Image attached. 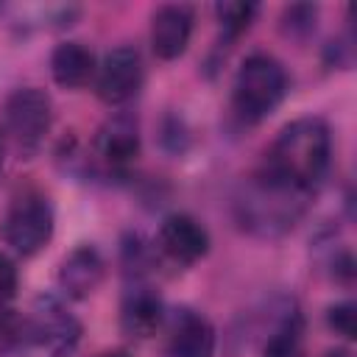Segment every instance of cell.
<instances>
[{
	"label": "cell",
	"mask_w": 357,
	"mask_h": 357,
	"mask_svg": "<svg viewBox=\"0 0 357 357\" xmlns=\"http://www.w3.org/2000/svg\"><path fill=\"white\" fill-rule=\"evenodd\" d=\"M17 287H20L17 265H14V259H11L8 254H3V251H0V301L14 298Z\"/></svg>",
	"instance_id": "44dd1931"
},
{
	"label": "cell",
	"mask_w": 357,
	"mask_h": 357,
	"mask_svg": "<svg viewBox=\"0 0 357 357\" xmlns=\"http://www.w3.org/2000/svg\"><path fill=\"white\" fill-rule=\"evenodd\" d=\"M215 14L220 20L223 33L229 39H237V36H243L251 28V22L257 17V6L254 3H218Z\"/></svg>",
	"instance_id": "2e32d148"
},
{
	"label": "cell",
	"mask_w": 357,
	"mask_h": 357,
	"mask_svg": "<svg viewBox=\"0 0 357 357\" xmlns=\"http://www.w3.org/2000/svg\"><path fill=\"white\" fill-rule=\"evenodd\" d=\"M218 335L209 318L192 310H178L170 326L167 351L170 357H215Z\"/></svg>",
	"instance_id": "4fadbf2b"
},
{
	"label": "cell",
	"mask_w": 357,
	"mask_h": 357,
	"mask_svg": "<svg viewBox=\"0 0 357 357\" xmlns=\"http://www.w3.org/2000/svg\"><path fill=\"white\" fill-rule=\"evenodd\" d=\"M95 156L112 173H126L139 156V128L128 114L109 117L95 137Z\"/></svg>",
	"instance_id": "ba28073f"
},
{
	"label": "cell",
	"mask_w": 357,
	"mask_h": 357,
	"mask_svg": "<svg viewBox=\"0 0 357 357\" xmlns=\"http://www.w3.org/2000/svg\"><path fill=\"white\" fill-rule=\"evenodd\" d=\"M6 131L22 151H36L53 123V100L39 86H20L3 103Z\"/></svg>",
	"instance_id": "8992f818"
},
{
	"label": "cell",
	"mask_w": 357,
	"mask_h": 357,
	"mask_svg": "<svg viewBox=\"0 0 357 357\" xmlns=\"http://www.w3.org/2000/svg\"><path fill=\"white\" fill-rule=\"evenodd\" d=\"M326 324L346 340H354L357 337V307L351 301H340V304H332L326 310Z\"/></svg>",
	"instance_id": "ffe728a7"
},
{
	"label": "cell",
	"mask_w": 357,
	"mask_h": 357,
	"mask_svg": "<svg viewBox=\"0 0 357 357\" xmlns=\"http://www.w3.org/2000/svg\"><path fill=\"white\" fill-rule=\"evenodd\" d=\"M265 357H304L301 349V318L296 310H290L268 335Z\"/></svg>",
	"instance_id": "9a60e30c"
},
{
	"label": "cell",
	"mask_w": 357,
	"mask_h": 357,
	"mask_svg": "<svg viewBox=\"0 0 357 357\" xmlns=\"http://www.w3.org/2000/svg\"><path fill=\"white\" fill-rule=\"evenodd\" d=\"M95 53L84 42H61L50 53V75L64 89H78L95 75Z\"/></svg>",
	"instance_id": "5bb4252c"
},
{
	"label": "cell",
	"mask_w": 357,
	"mask_h": 357,
	"mask_svg": "<svg viewBox=\"0 0 357 357\" xmlns=\"http://www.w3.org/2000/svg\"><path fill=\"white\" fill-rule=\"evenodd\" d=\"M53 226H56V218H53L50 201L39 192H22L8 206V212L0 223V234H3L6 245H11L17 254L33 257L36 251H42L50 243Z\"/></svg>",
	"instance_id": "5b68a950"
},
{
	"label": "cell",
	"mask_w": 357,
	"mask_h": 357,
	"mask_svg": "<svg viewBox=\"0 0 357 357\" xmlns=\"http://www.w3.org/2000/svg\"><path fill=\"white\" fill-rule=\"evenodd\" d=\"M332 162V134L321 117H298L287 123L265 153L262 170L290 187L315 195Z\"/></svg>",
	"instance_id": "6da1fadb"
},
{
	"label": "cell",
	"mask_w": 357,
	"mask_h": 357,
	"mask_svg": "<svg viewBox=\"0 0 357 357\" xmlns=\"http://www.w3.org/2000/svg\"><path fill=\"white\" fill-rule=\"evenodd\" d=\"M81 340V324L53 296H39L28 321L22 357H67Z\"/></svg>",
	"instance_id": "277c9868"
},
{
	"label": "cell",
	"mask_w": 357,
	"mask_h": 357,
	"mask_svg": "<svg viewBox=\"0 0 357 357\" xmlns=\"http://www.w3.org/2000/svg\"><path fill=\"white\" fill-rule=\"evenodd\" d=\"M159 248L178 265H195L209 254V231L184 212H173L159 223Z\"/></svg>",
	"instance_id": "9c48e42d"
},
{
	"label": "cell",
	"mask_w": 357,
	"mask_h": 357,
	"mask_svg": "<svg viewBox=\"0 0 357 357\" xmlns=\"http://www.w3.org/2000/svg\"><path fill=\"white\" fill-rule=\"evenodd\" d=\"M100 357H131L128 351H123V349H114V351H103Z\"/></svg>",
	"instance_id": "603a6c76"
},
{
	"label": "cell",
	"mask_w": 357,
	"mask_h": 357,
	"mask_svg": "<svg viewBox=\"0 0 357 357\" xmlns=\"http://www.w3.org/2000/svg\"><path fill=\"white\" fill-rule=\"evenodd\" d=\"M287 95V73L279 59L271 53H251L231 86V106L240 120L245 123H259L276 112V106Z\"/></svg>",
	"instance_id": "3957f363"
},
{
	"label": "cell",
	"mask_w": 357,
	"mask_h": 357,
	"mask_svg": "<svg viewBox=\"0 0 357 357\" xmlns=\"http://www.w3.org/2000/svg\"><path fill=\"white\" fill-rule=\"evenodd\" d=\"M28 335V318H22L17 310L3 307L0 310V357L17 351L25 343Z\"/></svg>",
	"instance_id": "ac0fdd59"
},
{
	"label": "cell",
	"mask_w": 357,
	"mask_h": 357,
	"mask_svg": "<svg viewBox=\"0 0 357 357\" xmlns=\"http://www.w3.org/2000/svg\"><path fill=\"white\" fill-rule=\"evenodd\" d=\"M162 321H165V301H162V296L153 287L134 282L126 290L123 304H120V326H123V332L131 335V337L145 340V337L156 335Z\"/></svg>",
	"instance_id": "7c38bea8"
},
{
	"label": "cell",
	"mask_w": 357,
	"mask_h": 357,
	"mask_svg": "<svg viewBox=\"0 0 357 357\" xmlns=\"http://www.w3.org/2000/svg\"><path fill=\"white\" fill-rule=\"evenodd\" d=\"M282 33L290 39H307L318 22V6L312 3H293L282 11Z\"/></svg>",
	"instance_id": "e0dca14e"
},
{
	"label": "cell",
	"mask_w": 357,
	"mask_h": 357,
	"mask_svg": "<svg viewBox=\"0 0 357 357\" xmlns=\"http://www.w3.org/2000/svg\"><path fill=\"white\" fill-rule=\"evenodd\" d=\"M142 78H145V67H142L139 50L131 45H120L103 56V61L98 67L95 89L103 103L123 106L139 92Z\"/></svg>",
	"instance_id": "52a82bcc"
},
{
	"label": "cell",
	"mask_w": 357,
	"mask_h": 357,
	"mask_svg": "<svg viewBox=\"0 0 357 357\" xmlns=\"http://www.w3.org/2000/svg\"><path fill=\"white\" fill-rule=\"evenodd\" d=\"M162 142H165V148H170L173 153H181V151L187 148V128L181 126V120L170 117V120L165 123V134H162Z\"/></svg>",
	"instance_id": "7402d4cb"
},
{
	"label": "cell",
	"mask_w": 357,
	"mask_h": 357,
	"mask_svg": "<svg viewBox=\"0 0 357 357\" xmlns=\"http://www.w3.org/2000/svg\"><path fill=\"white\" fill-rule=\"evenodd\" d=\"M192 8L181 6V3H170L156 8L153 20H151V47L156 53V59L162 61H173L178 59L192 36Z\"/></svg>",
	"instance_id": "30bf717a"
},
{
	"label": "cell",
	"mask_w": 357,
	"mask_h": 357,
	"mask_svg": "<svg viewBox=\"0 0 357 357\" xmlns=\"http://www.w3.org/2000/svg\"><path fill=\"white\" fill-rule=\"evenodd\" d=\"M120 254H123V265H126V273H134V276H139L148 265H151V248H148V243L139 237V234H128L126 240H123V248H120Z\"/></svg>",
	"instance_id": "d6986e66"
},
{
	"label": "cell",
	"mask_w": 357,
	"mask_h": 357,
	"mask_svg": "<svg viewBox=\"0 0 357 357\" xmlns=\"http://www.w3.org/2000/svg\"><path fill=\"white\" fill-rule=\"evenodd\" d=\"M310 198V192H301L259 167L248 178H243L234 195V218L251 237L276 240L298 223V218L307 212Z\"/></svg>",
	"instance_id": "7a4b0ae2"
},
{
	"label": "cell",
	"mask_w": 357,
	"mask_h": 357,
	"mask_svg": "<svg viewBox=\"0 0 357 357\" xmlns=\"http://www.w3.org/2000/svg\"><path fill=\"white\" fill-rule=\"evenodd\" d=\"M106 276V262L100 251L89 243L75 245L59 265V287L70 298H86L92 296Z\"/></svg>",
	"instance_id": "8fae6325"
},
{
	"label": "cell",
	"mask_w": 357,
	"mask_h": 357,
	"mask_svg": "<svg viewBox=\"0 0 357 357\" xmlns=\"http://www.w3.org/2000/svg\"><path fill=\"white\" fill-rule=\"evenodd\" d=\"M326 357H349V351H343V349H337V351H329Z\"/></svg>",
	"instance_id": "cb8c5ba5"
}]
</instances>
